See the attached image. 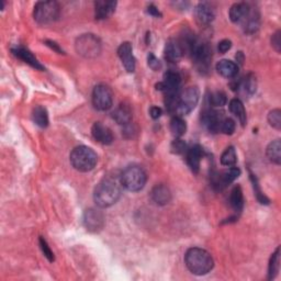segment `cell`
Listing matches in <instances>:
<instances>
[{
  "label": "cell",
  "mask_w": 281,
  "mask_h": 281,
  "mask_svg": "<svg viewBox=\"0 0 281 281\" xmlns=\"http://www.w3.org/2000/svg\"><path fill=\"white\" fill-rule=\"evenodd\" d=\"M83 225L90 232H98L104 226L103 213L96 209L86 210L83 213Z\"/></svg>",
  "instance_id": "30bf717a"
},
{
  "label": "cell",
  "mask_w": 281,
  "mask_h": 281,
  "mask_svg": "<svg viewBox=\"0 0 281 281\" xmlns=\"http://www.w3.org/2000/svg\"><path fill=\"white\" fill-rule=\"evenodd\" d=\"M201 120L207 130H209L212 133H217L220 131L223 118L220 116V113L218 111L207 110L202 113Z\"/></svg>",
  "instance_id": "4fadbf2b"
},
{
  "label": "cell",
  "mask_w": 281,
  "mask_h": 281,
  "mask_svg": "<svg viewBox=\"0 0 281 281\" xmlns=\"http://www.w3.org/2000/svg\"><path fill=\"white\" fill-rule=\"evenodd\" d=\"M235 127H236V124H235V121L231 118H224L222 120L221 127H220V131L223 132L226 135H231L234 133Z\"/></svg>",
  "instance_id": "836d02e7"
},
{
  "label": "cell",
  "mask_w": 281,
  "mask_h": 281,
  "mask_svg": "<svg viewBox=\"0 0 281 281\" xmlns=\"http://www.w3.org/2000/svg\"><path fill=\"white\" fill-rule=\"evenodd\" d=\"M121 197V189L113 179H103L97 185L94 192V200L98 207L108 208L115 204Z\"/></svg>",
  "instance_id": "7a4b0ae2"
},
{
  "label": "cell",
  "mask_w": 281,
  "mask_h": 281,
  "mask_svg": "<svg viewBox=\"0 0 281 281\" xmlns=\"http://www.w3.org/2000/svg\"><path fill=\"white\" fill-rule=\"evenodd\" d=\"M147 11H148L149 14H152V16H154V17H162V13L159 12V10L156 8L154 5L148 6Z\"/></svg>",
  "instance_id": "b9f144b4"
},
{
  "label": "cell",
  "mask_w": 281,
  "mask_h": 281,
  "mask_svg": "<svg viewBox=\"0 0 281 281\" xmlns=\"http://www.w3.org/2000/svg\"><path fill=\"white\" fill-rule=\"evenodd\" d=\"M230 204L234 211L241 212L244 207V197L240 186L235 187L230 194Z\"/></svg>",
  "instance_id": "484cf974"
},
{
  "label": "cell",
  "mask_w": 281,
  "mask_h": 281,
  "mask_svg": "<svg viewBox=\"0 0 281 281\" xmlns=\"http://www.w3.org/2000/svg\"><path fill=\"white\" fill-rule=\"evenodd\" d=\"M33 16L37 24H51L59 16V6L56 2H40L34 7Z\"/></svg>",
  "instance_id": "52a82bcc"
},
{
  "label": "cell",
  "mask_w": 281,
  "mask_h": 281,
  "mask_svg": "<svg viewBox=\"0 0 281 281\" xmlns=\"http://www.w3.org/2000/svg\"><path fill=\"white\" fill-rule=\"evenodd\" d=\"M280 269V247L276 249V252L272 254L269 266H268V279L272 280L275 279L276 276L278 275Z\"/></svg>",
  "instance_id": "f1b7e54d"
},
{
  "label": "cell",
  "mask_w": 281,
  "mask_h": 281,
  "mask_svg": "<svg viewBox=\"0 0 281 281\" xmlns=\"http://www.w3.org/2000/svg\"><path fill=\"white\" fill-rule=\"evenodd\" d=\"M94 107L99 111H107L112 107L113 97L109 87L98 85L93 91Z\"/></svg>",
  "instance_id": "9c48e42d"
},
{
  "label": "cell",
  "mask_w": 281,
  "mask_h": 281,
  "mask_svg": "<svg viewBox=\"0 0 281 281\" xmlns=\"http://www.w3.org/2000/svg\"><path fill=\"white\" fill-rule=\"evenodd\" d=\"M232 48V42L230 40H223L219 43L218 50L220 53H226L227 51H230Z\"/></svg>",
  "instance_id": "ab89813d"
},
{
  "label": "cell",
  "mask_w": 281,
  "mask_h": 281,
  "mask_svg": "<svg viewBox=\"0 0 281 281\" xmlns=\"http://www.w3.org/2000/svg\"><path fill=\"white\" fill-rule=\"evenodd\" d=\"M184 51H182L181 45L178 41L169 40L166 43L165 47V58L168 60L169 63H178Z\"/></svg>",
  "instance_id": "ac0fdd59"
},
{
  "label": "cell",
  "mask_w": 281,
  "mask_h": 281,
  "mask_svg": "<svg viewBox=\"0 0 281 281\" xmlns=\"http://www.w3.org/2000/svg\"><path fill=\"white\" fill-rule=\"evenodd\" d=\"M217 71L225 78H234L239 73V67L232 60L222 59L217 64Z\"/></svg>",
  "instance_id": "603a6c76"
},
{
  "label": "cell",
  "mask_w": 281,
  "mask_h": 281,
  "mask_svg": "<svg viewBox=\"0 0 281 281\" xmlns=\"http://www.w3.org/2000/svg\"><path fill=\"white\" fill-rule=\"evenodd\" d=\"M147 64L153 71H158L162 68V64L159 60L156 58V56L153 54V53H149L147 56Z\"/></svg>",
  "instance_id": "74e56055"
},
{
  "label": "cell",
  "mask_w": 281,
  "mask_h": 281,
  "mask_svg": "<svg viewBox=\"0 0 281 281\" xmlns=\"http://www.w3.org/2000/svg\"><path fill=\"white\" fill-rule=\"evenodd\" d=\"M91 133H93L94 139L97 142L103 144V145H110L113 140H115L110 128L103 125L101 122H96L93 125V127H91Z\"/></svg>",
  "instance_id": "5bb4252c"
},
{
  "label": "cell",
  "mask_w": 281,
  "mask_h": 281,
  "mask_svg": "<svg viewBox=\"0 0 281 281\" xmlns=\"http://www.w3.org/2000/svg\"><path fill=\"white\" fill-rule=\"evenodd\" d=\"M250 13L249 6L245 3L234 4L230 9V19L237 24V22L245 21Z\"/></svg>",
  "instance_id": "7402d4cb"
},
{
  "label": "cell",
  "mask_w": 281,
  "mask_h": 281,
  "mask_svg": "<svg viewBox=\"0 0 281 281\" xmlns=\"http://www.w3.org/2000/svg\"><path fill=\"white\" fill-rule=\"evenodd\" d=\"M71 164L78 171L87 172L93 170L98 162L96 152L88 146H77L71 153Z\"/></svg>",
  "instance_id": "3957f363"
},
{
  "label": "cell",
  "mask_w": 281,
  "mask_h": 281,
  "mask_svg": "<svg viewBox=\"0 0 281 281\" xmlns=\"http://www.w3.org/2000/svg\"><path fill=\"white\" fill-rule=\"evenodd\" d=\"M185 262L188 269L197 276L207 275L213 268V258L207 250L199 247L188 249L185 256Z\"/></svg>",
  "instance_id": "6da1fadb"
},
{
  "label": "cell",
  "mask_w": 281,
  "mask_h": 281,
  "mask_svg": "<svg viewBox=\"0 0 281 281\" xmlns=\"http://www.w3.org/2000/svg\"><path fill=\"white\" fill-rule=\"evenodd\" d=\"M118 55L125 70L128 73H133L135 71V58L133 55V49L131 43L124 42L121 44L118 49Z\"/></svg>",
  "instance_id": "7c38bea8"
},
{
  "label": "cell",
  "mask_w": 281,
  "mask_h": 281,
  "mask_svg": "<svg viewBox=\"0 0 281 281\" xmlns=\"http://www.w3.org/2000/svg\"><path fill=\"white\" fill-rule=\"evenodd\" d=\"M199 101V90L196 87H188L185 90L178 93L175 102L174 113L178 115V117L186 116L190 113Z\"/></svg>",
  "instance_id": "277c9868"
},
{
  "label": "cell",
  "mask_w": 281,
  "mask_h": 281,
  "mask_svg": "<svg viewBox=\"0 0 281 281\" xmlns=\"http://www.w3.org/2000/svg\"><path fill=\"white\" fill-rule=\"evenodd\" d=\"M268 122L272 127L277 128V130H280L281 128V111L279 109H273L272 111L269 112Z\"/></svg>",
  "instance_id": "d6a6232c"
},
{
  "label": "cell",
  "mask_w": 281,
  "mask_h": 281,
  "mask_svg": "<svg viewBox=\"0 0 281 281\" xmlns=\"http://www.w3.org/2000/svg\"><path fill=\"white\" fill-rule=\"evenodd\" d=\"M112 118L120 125L126 126L130 124L132 121V110L130 108V105H127L125 103H121L119 107L113 111Z\"/></svg>",
  "instance_id": "44dd1931"
},
{
  "label": "cell",
  "mask_w": 281,
  "mask_h": 281,
  "mask_svg": "<svg viewBox=\"0 0 281 281\" xmlns=\"http://www.w3.org/2000/svg\"><path fill=\"white\" fill-rule=\"evenodd\" d=\"M250 179H252L253 187H254V190H255V193H256V197H257L258 201H260V202L263 203V204H268V203H269V200H268L267 197H266V196L262 192L261 188H260V185H258V182H257V178L254 176V175L250 174Z\"/></svg>",
  "instance_id": "e575fe53"
},
{
  "label": "cell",
  "mask_w": 281,
  "mask_h": 281,
  "mask_svg": "<svg viewBox=\"0 0 281 281\" xmlns=\"http://www.w3.org/2000/svg\"><path fill=\"white\" fill-rule=\"evenodd\" d=\"M271 45L278 53L281 51V32L277 31L271 37Z\"/></svg>",
  "instance_id": "f35d334b"
},
{
  "label": "cell",
  "mask_w": 281,
  "mask_h": 281,
  "mask_svg": "<svg viewBox=\"0 0 281 281\" xmlns=\"http://www.w3.org/2000/svg\"><path fill=\"white\" fill-rule=\"evenodd\" d=\"M210 103L213 105V107H223L227 102L226 95L222 91H217V93L211 94L209 97Z\"/></svg>",
  "instance_id": "1f68e13d"
},
{
  "label": "cell",
  "mask_w": 281,
  "mask_h": 281,
  "mask_svg": "<svg viewBox=\"0 0 281 281\" xmlns=\"http://www.w3.org/2000/svg\"><path fill=\"white\" fill-rule=\"evenodd\" d=\"M186 148H187L186 143L179 138L175 140L171 143V146H170V149L174 154H182L186 150Z\"/></svg>",
  "instance_id": "d590c367"
},
{
  "label": "cell",
  "mask_w": 281,
  "mask_h": 281,
  "mask_svg": "<svg viewBox=\"0 0 281 281\" xmlns=\"http://www.w3.org/2000/svg\"><path fill=\"white\" fill-rule=\"evenodd\" d=\"M186 130H187V124L185 122V120L181 117L177 116L170 121V132L176 139L184 135L186 133Z\"/></svg>",
  "instance_id": "83f0119b"
},
{
  "label": "cell",
  "mask_w": 281,
  "mask_h": 281,
  "mask_svg": "<svg viewBox=\"0 0 281 281\" xmlns=\"http://www.w3.org/2000/svg\"><path fill=\"white\" fill-rule=\"evenodd\" d=\"M45 43H47V45H49V47H50L51 49H53L54 51H56L57 53H59V54H62V53H63V50L60 49V48L58 47V44H56L55 42H53V41H47Z\"/></svg>",
  "instance_id": "7bdbcfd3"
},
{
  "label": "cell",
  "mask_w": 281,
  "mask_h": 281,
  "mask_svg": "<svg viewBox=\"0 0 281 281\" xmlns=\"http://www.w3.org/2000/svg\"><path fill=\"white\" fill-rule=\"evenodd\" d=\"M196 19L200 25H210L214 20V10L208 4H199L194 10Z\"/></svg>",
  "instance_id": "e0dca14e"
},
{
  "label": "cell",
  "mask_w": 281,
  "mask_h": 281,
  "mask_svg": "<svg viewBox=\"0 0 281 281\" xmlns=\"http://www.w3.org/2000/svg\"><path fill=\"white\" fill-rule=\"evenodd\" d=\"M162 113H163L162 109L158 108V107H152L150 110H149V115L153 119H158L159 117L162 116Z\"/></svg>",
  "instance_id": "60d3db41"
},
{
  "label": "cell",
  "mask_w": 281,
  "mask_h": 281,
  "mask_svg": "<svg viewBox=\"0 0 281 281\" xmlns=\"http://www.w3.org/2000/svg\"><path fill=\"white\" fill-rule=\"evenodd\" d=\"M76 51L86 58H95L100 54L101 42L94 34H83L76 41Z\"/></svg>",
  "instance_id": "8992f818"
},
{
  "label": "cell",
  "mask_w": 281,
  "mask_h": 281,
  "mask_svg": "<svg viewBox=\"0 0 281 281\" xmlns=\"http://www.w3.org/2000/svg\"><path fill=\"white\" fill-rule=\"evenodd\" d=\"M237 162V155H236V150L233 146L227 147L221 156V164L223 166L227 167H232Z\"/></svg>",
  "instance_id": "4dcf8cb0"
},
{
  "label": "cell",
  "mask_w": 281,
  "mask_h": 281,
  "mask_svg": "<svg viewBox=\"0 0 281 281\" xmlns=\"http://www.w3.org/2000/svg\"><path fill=\"white\" fill-rule=\"evenodd\" d=\"M147 176L139 166H130L121 175V184L128 191H140L146 184Z\"/></svg>",
  "instance_id": "5b68a950"
},
{
  "label": "cell",
  "mask_w": 281,
  "mask_h": 281,
  "mask_svg": "<svg viewBox=\"0 0 281 281\" xmlns=\"http://www.w3.org/2000/svg\"><path fill=\"white\" fill-rule=\"evenodd\" d=\"M40 247L42 249L44 256L49 260V262H54V254H53L50 246L48 245L47 241H45L43 237H40Z\"/></svg>",
  "instance_id": "8d00e7d4"
},
{
  "label": "cell",
  "mask_w": 281,
  "mask_h": 281,
  "mask_svg": "<svg viewBox=\"0 0 281 281\" xmlns=\"http://www.w3.org/2000/svg\"><path fill=\"white\" fill-rule=\"evenodd\" d=\"M236 59H237V62L241 63V64H242L243 62H244V55H243V53H242V52H239V53H237Z\"/></svg>",
  "instance_id": "ee69618b"
},
{
  "label": "cell",
  "mask_w": 281,
  "mask_h": 281,
  "mask_svg": "<svg viewBox=\"0 0 281 281\" xmlns=\"http://www.w3.org/2000/svg\"><path fill=\"white\" fill-rule=\"evenodd\" d=\"M117 7L116 2H108V0H99L95 4V16L98 20L109 18L115 12Z\"/></svg>",
  "instance_id": "9a60e30c"
},
{
  "label": "cell",
  "mask_w": 281,
  "mask_h": 281,
  "mask_svg": "<svg viewBox=\"0 0 281 281\" xmlns=\"http://www.w3.org/2000/svg\"><path fill=\"white\" fill-rule=\"evenodd\" d=\"M11 51H12L14 56H17L21 60H24L25 63L29 64L30 66H32L33 68H35V70H39V71L44 70V67L41 65V63L35 58V56L29 50L19 47V48L12 49Z\"/></svg>",
  "instance_id": "ffe728a7"
},
{
  "label": "cell",
  "mask_w": 281,
  "mask_h": 281,
  "mask_svg": "<svg viewBox=\"0 0 281 281\" xmlns=\"http://www.w3.org/2000/svg\"><path fill=\"white\" fill-rule=\"evenodd\" d=\"M32 119L36 125L40 127H47L49 125V115L48 111L45 108L41 107V105H37L36 108L33 109L32 112Z\"/></svg>",
  "instance_id": "4316f807"
},
{
  "label": "cell",
  "mask_w": 281,
  "mask_h": 281,
  "mask_svg": "<svg viewBox=\"0 0 281 281\" xmlns=\"http://www.w3.org/2000/svg\"><path fill=\"white\" fill-rule=\"evenodd\" d=\"M202 156H203V149L201 146L194 145L191 148H189L187 153V163H188V166L190 167L192 172L194 174L199 172Z\"/></svg>",
  "instance_id": "2e32d148"
},
{
  "label": "cell",
  "mask_w": 281,
  "mask_h": 281,
  "mask_svg": "<svg viewBox=\"0 0 281 281\" xmlns=\"http://www.w3.org/2000/svg\"><path fill=\"white\" fill-rule=\"evenodd\" d=\"M240 88L244 89V91L248 95H254L256 93V88H257V81H256V77L254 74H248L246 77L243 79L240 82Z\"/></svg>",
  "instance_id": "f546056e"
},
{
  "label": "cell",
  "mask_w": 281,
  "mask_h": 281,
  "mask_svg": "<svg viewBox=\"0 0 281 281\" xmlns=\"http://www.w3.org/2000/svg\"><path fill=\"white\" fill-rule=\"evenodd\" d=\"M266 154L269 158V161L276 165H280L281 163V142L280 140L272 141L266 150Z\"/></svg>",
  "instance_id": "d4e9b609"
},
{
  "label": "cell",
  "mask_w": 281,
  "mask_h": 281,
  "mask_svg": "<svg viewBox=\"0 0 281 281\" xmlns=\"http://www.w3.org/2000/svg\"><path fill=\"white\" fill-rule=\"evenodd\" d=\"M229 107H230V111L239 119L241 124L243 126H245L246 121H247V116H246V111H245L244 104H243V102L240 99H232L230 101Z\"/></svg>",
  "instance_id": "cb8c5ba5"
},
{
  "label": "cell",
  "mask_w": 281,
  "mask_h": 281,
  "mask_svg": "<svg viewBox=\"0 0 281 281\" xmlns=\"http://www.w3.org/2000/svg\"><path fill=\"white\" fill-rule=\"evenodd\" d=\"M241 175V169L237 167H230L229 169H226L213 178V186L218 189V190H222V189L226 188L229 185H231L233 181L236 180Z\"/></svg>",
  "instance_id": "8fae6325"
},
{
  "label": "cell",
  "mask_w": 281,
  "mask_h": 281,
  "mask_svg": "<svg viewBox=\"0 0 281 281\" xmlns=\"http://www.w3.org/2000/svg\"><path fill=\"white\" fill-rule=\"evenodd\" d=\"M190 55L194 60V64L200 73H206L209 71L210 62L212 58V52L207 43L201 42L197 39L190 52Z\"/></svg>",
  "instance_id": "ba28073f"
},
{
  "label": "cell",
  "mask_w": 281,
  "mask_h": 281,
  "mask_svg": "<svg viewBox=\"0 0 281 281\" xmlns=\"http://www.w3.org/2000/svg\"><path fill=\"white\" fill-rule=\"evenodd\" d=\"M152 200H153L158 206H165L169 203L171 200V192L168 187L164 185H157L153 188L150 192Z\"/></svg>",
  "instance_id": "d6986e66"
}]
</instances>
